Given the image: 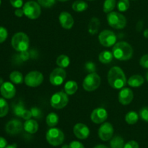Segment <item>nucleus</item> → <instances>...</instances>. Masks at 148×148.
I'll list each match as a JSON object with an SVG mask.
<instances>
[{"instance_id": "28", "label": "nucleus", "mask_w": 148, "mask_h": 148, "mask_svg": "<svg viewBox=\"0 0 148 148\" xmlns=\"http://www.w3.org/2000/svg\"><path fill=\"white\" fill-rule=\"evenodd\" d=\"M124 145L125 144H124V139L119 136H115L114 137H112L110 142L111 148H124Z\"/></svg>"}, {"instance_id": "10", "label": "nucleus", "mask_w": 148, "mask_h": 148, "mask_svg": "<svg viewBox=\"0 0 148 148\" xmlns=\"http://www.w3.org/2000/svg\"><path fill=\"white\" fill-rule=\"evenodd\" d=\"M98 39L101 45L106 47H110L116 44V36L112 30H103L100 33Z\"/></svg>"}, {"instance_id": "41", "label": "nucleus", "mask_w": 148, "mask_h": 148, "mask_svg": "<svg viewBox=\"0 0 148 148\" xmlns=\"http://www.w3.org/2000/svg\"><path fill=\"white\" fill-rule=\"evenodd\" d=\"M10 1L12 6L16 9L20 8L23 4V0H10Z\"/></svg>"}, {"instance_id": "4", "label": "nucleus", "mask_w": 148, "mask_h": 148, "mask_svg": "<svg viewBox=\"0 0 148 148\" xmlns=\"http://www.w3.org/2000/svg\"><path fill=\"white\" fill-rule=\"evenodd\" d=\"M46 138L47 142L52 146H59L64 140V134L63 131L58 128L52 127L46 132Z\"/></svg>"}, {"instance_id": "22", "label": "nucleus", "mask_w": 148, "mask_h": 148, "mask_svg": "<svg viewBox=\"0 0 148 148\" xmlns=\"http://www.w3.org/2000/svg\"><path fill=\"white\" fill-rule=\"evenodd\" d=\"M77 89L78 85L75 81H68L64 85V91L68 95H72L75 94Z\"/></svg>"}, {"instance_id": "5", "label": "nucleus", "mask_w": 148, "mask_h": 148, "mask_svg": "<svg viewBox=\"0 0 148 148\" xmlns=\"http://www.w3.org/2000/svg\"><path fill=\"white\" fill-rule=\"evenodd\" d=\"M107 21L111 27L115 29H123L127 26V18L117 12H111L107 15Z\"/></svg>"}, {"instance_id": "24", "label": "nucleus", "mask_w": 148, "mask_h": 148, "mask_svg": "<svg viewBox=\"0 0 148 148\" xmlns=\"http://www.w3.org/2000/svg\"><path fill=\"white\" fill-rule=\"evenodd\" d=\"M88 4L82 0H77L72 4V10L75 12H77L85 11L88 9Z\"/></svg>"}, {"instance_id": "47", "label": "nucleus", "mask_w": 148, "mask_h": 148, "mask_svg": "<svg viewBox=\"0 0 148 148\" xmlns=\"http://www.w3.org/2000/svg\"><path fill=\"white\" fill-rule=\"evenodd\" d=\"M143 22H141V21L138 22V23H137V30H138V31L141 30L142 28H143Z\"/></svg>"}, {"instance_id": "17", "label": "nucleus", "mask_w": 148, "mask_h": 148, "mask_svg": "<svg viewBox=\"0 0 148 148\" xmlns=\"http://www.w3.org/2000/svg\"><path fill=\"white\" fill-rule=\"evenodd\" d=\"M119 101L123 105H128L134 99V93L130 88H124L119 93Z\"/></svg>"}, {"instance_id": "23", "label": "nucleus", "mask_w": 148, "mask_h": 148, "mask_svg": "<svg viewBox=\"0 0 148 148\" xmlns=\"http://www.w3.org/2000/svg\"><path fill=\"white\" fill-rule=\"evenodd\" d=\"M113 57H114V55H113L112 52L105 50L100 53L98 59H99V61L101 63L108 64L112 61Z\"/></svg>"}, {"instance_id": "2", "label": "nucleus", "mask_w": 148, "mask_h": 148, "mask_svg": "<svg viewBox=\"0 0 148 148\" xmlns=\"http://www.w3.org/2000/svg\"><path fill=\"white\" fill-rule=\"evenodd\" d=\"M112 53L116 59L121 61L130 59L133 56V48L127 41H119L113 46Z\"/></svg>"}, {"instance_id": "13", "label": "nucleus", "mask_w": 148, "mask_h": 148, "mask_svg": "<svg viewBox=\"0 0 148 148\" xmlns=\"http://www.w3.org/2000/svg\"><path fill=\"white\" fill-rule=\"evenodd\" d=\"M107 118H108V112L103 107H98L94 109L91 113V120L97 124L104 123Z\"/></svg>"}, {"instance_id": "46", "label": "nucleus", "mask_w": 148, "mask_h": 148, "mask_svg": "<svg viewBox=\"0 0 148 148\" xmlns=\"http://www.w3.org/2000/svg\"><path fill=\"white\" fill-rule=\"evenodd\" d=\"M14 15H15L17 17H21L22 16L24 15V12H23V10H21L20 8L16 9L15 11H14Z\"/></svg>"}, {"instance_id": "8", "label": "nucleus", "mask_w": 148, "mask_h": 148, "mask_svg": "<svg viewBox=\"0 0 148 148\" xmlns=\"http://www.w3.org/2000/svg\"><path fill=\"white\" fill-rule=\"evenodd\" d=\"M69 102V97L68 94H66L63 91H59L53 95L51 97L50 103L52 107L55 109H62L67 105Z\"/></svg>"}, {"instance_id": "31", "label": "nucleus", "mask_w": 148, "mask_h": 148, "mask_svg": "<svg viewBox=\"0 0 148 148\" xmlns=\"http://www.w3.org/2000/svg\"><path fill=\"white\" fill-rule=\"evenodd\" d=\"M9 112V105L4 98L0 97V118L4 117Z\"/></svg>"}, {"instance_id": "54", "label": "nucleus", "mask_w": 148, "mask_h": 148, "mask_svg": "<svg viewBox=\"0 0 148 148\" xmlns=\"http://www.w3.org/2000/svg\"><path fill=\"white\" fill-rule=\"evenodd\" d=\"M62 148H69V146H67V145H64Z\"/></svg>"}, {"instance_id": "21", "label": "nucleus", "mask_w": 148, "mask_h": 148, "mask_svg": "<svg viewBox=\"0 0 148 148\" xmlns=\"http://www.w3.org/2000/svg\"><path fill=\"white\" fill-rule=\"evenodd\" d=\"M100 25H101V22L99 19L95 17H92L88 24V32L90 34L95 35V33H98Z\"/></svg>"}, {"instance_id": "56", "label": "nucleus", "mask_w": 148, "mask_h": 148, "mask_svg": "<svg viewBox=\"0 0 148 148\" xmlns=\"http://www.w3.org/2000/svg\"><path fill=\"white\" fill-rule=\"evenodd\" d=\"M89 1H92V0H89Z\"/></svg>"}, {"instance_id": "45", "label": "nucleus", "mask_w": 148, "mask_h": 148, "mask_svg": "<svg viewBox=\"0 0 148 148\" xmlns=\"http://www.w3.org/2000/svg\"><path fill=\"white\" fill-rule=\"evenodd\" d=\"M7 146V142L4 137L0 136V148H5Z\"/></svg>"}, {"instance_id": "53", "label": "nucleus", "mask_w": 148, "mask_h": 148, "mask_svg": "<svg viewBox=\"0 0 148 148\" xmlns=\"http://www.w3.org/2000/svg\"><path fill=\"white\" fill-rule=\"evenodd\" d=\"M58 1H62V2H64V1H68V0H58Z\"/></svg>"}, {"instance_id": "48", "label": "nucleus", "mask_w": 148, "mask_h": 148, "mask_svg": "<svg viewBox=\"0 0 148 148\" xmlns=\"http://www.w3.org/2000/svg\"><path fill=\"white\" fill-rule=\"evenodd\" d=\"M94 148H108V147L106 146V145H96L95 147H94Z\"/></svg>"}, {"instance_id": "39", "label": "nucleus", "mask_w": 148, "mask_h": 148, "mask_svg": "<svg viewBox=\"0 0 148 148\" xmlns=\"http://www.w3.org/2000/svg\"><path fill=\"white\" fill-rule=\"evenodd\" d=\"M140 65L143 68L148 69V54L143 55L140 60Z\"/></svg>"}, {"instance_id": "18", "label": "nucleus", "mask_w": 148, "mask_h": 148, "mask_svg": "<svg viewBox=\"0 0 148 148\" xmlns=\"http://www.w3.org/2000/svg\"><path fill=\"white\" fill-rule=\"evenodd\" d=\"M59 23L63 28L69 30L74 26V18L70 13L68 12H62L59 16Z\"/></svg>"}, {"instance_id": "42", "label": "nucleus", "mask_w": 148, "mask_h": 148, "mask_svg": "<svg viewBox=\"0 0 148 148\" xmlns=\"http://www.w3.org/2000/svg\"><path fill=\"white\" fill-rule=\"evenodd\" d=\"M69 148H85L82 143L78 141H72L69 145Z\"/></svg>"}, {"instance_id": "11", "label": "nucleus", "mask_w": 148, "mask_h": 148, "mask_svg": "<svg viewBox=\"0 0 148 148\" xmlns=\"http://www.w3.org/2000/svg\"><path fill=\"white\" fill-rule=\"evenodd\" d=\"M66 77V73L64 68H56L53 70L49 75V81L53 86H59L63 84Z\"/></svg>"}, {"instance_id": "33", "label": "nucleus", "mask_w": 148, "mask_h": 148, "mask_svg": "<svg viewBox=\"0 0 148 148\" xmlns=\"http://www.w3.org/2000/svg\"><path fill=\"white\" fill-rule=\"evenodd\" d=\"M130 5L129 0H119L117 4V8L120 12H126L130 8Z\"/></svg>"}, {"instance_id": "26", "label": "nucleus", "mask_w": 148, "mask_h": 148, "mask_svg": "<svg viewBox=\"0 0 148 148\" xmlns=\"http://www.w3.org/2000/svg\"><path fill=\"white\" fill-rule=\"evenodd\" d=\"M46 121L49 127H54L59 123V116H58V115L56 113H50L46 116Z\"/></svg>"}, {"instance_id": "3", "label": "nucleus", "mask_w": 148, "mask_h": 148, "mask_svg": "<svg viewBox=\"0 0 148 148\" xmlns=\"http://www.w3.org/2000/svg\"><path fill=\"white\" fill-rule=\"evenodd\" d=\"M12 46L19 52L27 51L29 48V37L24 32H17L12 38Z\"/></svg>"}, {"instance_id": "36", "label": "nucleus", "mask_w": 148, "mask_h": 148, "mask_svg": "<svg viewBox=\"0 0 148 148\" xmlns=\"http://www.w3.org/2000/svg\"><path fill=\"white\" fill-rule=\"evenodd\" d=\"M8 36V32L4 27L0 26V44L3 43Z\"/></svg>"}, {"instance_id": "52", "label": "nucleus", "mask_w": 148, "mask_h": 148, "mask_svg": "<svg viewBox=\"0 0 148 148\" xmlns=\"http://www.w3.org/2000/svg\"><path fill=\"white\" fill-rule=\"evenodd\" d=\"M146 79L148 81V72H147V73H146Z\"/></svg>"}, {"instance_id": "1", "label": "nucleus", "mask_w": 148, "mask_h": 148, "mask_svg": "<svg viewBox=\"0 0 148 148\" xmlns=\"http://www.w3.org/2000/svg\"><path fill=\"white\" fill-rule=\"evenodd\" d=\"M108 82L112 88L120 89L127 84V78L124 72L120 67L114 66L108 73Z\"/></svg>"}, {"instance_id": "12", "label": "nucleus", "mask_w": 148, "mask_h": 148, "mask_svg": "<svg viewBox=\"0 0 148 148\" xmlns=\"http://www.w3.org/2000/svg\"><path fill=\"white\" fill-rule=\"evenodd\" d=\"M114 132V129L112 124L108 122H104L98 129V136L101 140L106 142L112 139Z\"/></svg>"}, {"instance_id": "49", "label": "nucleus", "mask_w": 148, "mask_h": 148, "mask_svg": "<svg viewBox=\"0 0 148 148\" xmlns=\"http://www.w3.org/2000/svg\"><path fill=\"white\" fill-rule=\"evenodd\" d=\"M143 35H144L145 37L147 38V39H148V29H146V30H145Z\"/></svg>"}, {"instance_id": "25", "label": "nucleus", "mask_w": 148, "mask_h": 148, "mask_svg": "<svg viewBox=\"0 0 148 148\" xmlns=\"http://www.w3.org/2000/svg\"><path fill=\"white\" fill-rule=\"evenodd\" d=\"M10 79L12 84H20L24 81V78H23V75L20 71H14L10 73Z\"/></svg>"}, {"instance_id": "37", "label": "nucleus", "mask_w": 148, "mask_h": 148, "mask_svg": "<svg viewBox=\"0 0 148 148\" xmlns=\"http://www.w3.org/2000/svg\"><path fill=\"white\" fill-rule=\"evenodd\" d=\"M140 116L144 121L148 122V107H144L140 110Z\"/></svg>"}, {"instance_id": "14", "label": "nucleus", "mask_w": 148, "mask_h": 148, "mask_svg": "<svg viewBox=\"0 0 148 148\" xmlns=\"http://www.w3.org/2000/svg\"><path fill=\"white\" fill-rule=\"evenodd\" d=\"M23 129L24 128L22 122L17 119H12L7 122L5 126L6 132L10 135L18 134L23 131Z\"/></svg>"}, {"instance_id": "40", "label": "nucleus", "mask_w": 148, "mask_h": 148, "mask_svg": "<svg viewBox=\"0 0 148 148\" xmlns=\"http://www.w3.org/2000/svg\"><path fill=\"white\" fill-rule=\"evenodd\" d=\"M124 148H140V146L136 141L131 140L124 145Z\"/></svg>"}, {"instance_id": "19", "label": "nucleus", "mask_w": 148, "mask_h": 148, "mask_svg": "<svg viewBox=\"0 0 148 148\" xmlns=\"http://www.w3.org/2000/svg\"><path fill=\"white\" fill-rule=\"evenodd\" d=\"M23 128L26 132L29 133H35L38 130V123L36 120L33 119L26 120L23 124Z\"/></svg>"}, {"instance_id": "16", "label": "nucleus", "mask_w": 148, "mask_h": 148, "mask_svg": "<svg viewBox=\"0 0 148 148\" xmlns=\"http://www.w3.org/2000/svg\"><path fill=\"white\" fill-rule=\"evenodd\" d=\"M74 134L77 139H85L89 136L90 129L88 126L84 123H79L75 125L73 128Z\"/></svg>"}, {"instance_id": "9", "label": "nucleus", "mask_w": 148, "mask_h": 148, "mask_svg": "<svg viewBox=\"0 0 148 148\" xmlns=\"http://www.w3.org/2000/svg\"><path fill=\"white\" fill-rule=\"evenodd\" d=\"M26 85L29 87H37L43 81V75L39 71H30L24 78Z\"/></svg>"}, {"instance_id": "43", "label": "nucleus", "mask_w": 148, "mask_h": 148, "mask_svg": "<svg viewBox=\"0 0 148 148\" xmlns=\"http://www.w3.org/2000/svg\"><path fill=\"white\" fill-rule=\"evenodd\" d=\"M31 117H33V116H32L31 111L28 110H25L24 111V113H23V115H22L21 118H23L25 119V120H29V119H30V118Z\"/></svg>"}, {"instance_id": "34", "label": "nucleus", "mask_w": 148, "mask_h": 148, "mask_svg": "<svg viewBox=\"0 0 148 148\" xmlns=\"http://www.w3.org/2000/svg\"><path fill=\"white\" fill-rule=\"evenodd\" d=\"M38 3L44 8H50L54 5L56 0H38Z\"/></svg>"}, {"instance_id": "29", "label": "nucleus", "mask_w": 148, "mask_h": 148, "mask_svg": "<svg viewBox=\"0 0 148 148\" xmlns=\"http://www.w3.org/2000/svg\"><path fill=\"white\" fill-rule=\"evenodd\" d=\"M139 120V115L135 111H130L125 115V120L128 124H134Z\"/></svg>"}, {"instance_id": "20", "label": "nucleus", "mask_w": 148, "mask_h": 148, "mask_svg": "<svg viewBox=\"0 0 148 148\" xmlns=\"http://www.w3.org/2000/svg\"><path fill=\"white\" fill-rule=\"evenodd\" d=\"M145 80L144 78L141 75H138V74H135L130 77L127 81V84L132 87H140L144 84Z\"/></svg>"}, {"instance_id": "38", "label": "nucleus", "mask_w": 148, "mask_h": 148, "mask_svg": "<svg viewBox=\"0 0 148 148\" xmlns=\"http://www.w3.org/2000/svg\"><path fill=\"white\" fill-rule=\"evenodd\" d=\"M85 69L90 73H95L96 67H95V65L92 62H88L85 64Z\"/></svg>"}, {"instance_id": "7", "label": "nucleus", "mask_w": 148, "mask_h": 148, "mask_svg": "<svg viewBox=\"0 0 148 148\" xmlns=\"http://www.w3.org/2000/svg\"><path fill=\"white\" fill-rule=\"evenodd\" d=\"M101 77L96 73H91L87 75L84 78L82 86L87 91H93L101 85Z\"/></svg>"}, {"instance_id": "6", "label": "nucleus", "mask_w": 148, "mask_h": 148, "mask_svg": "<svg viewBox=\"0 0 148 148\" xmlns=\"http://www.w3.org/2000/svg\"><path fill=\"white\" fill-rule=\"evenodd\" d=\"M24 15L29 19L35 20L40 17L41 13L40 4L34 1H29L23 5Z\"/></svg>"}, {"instance_id": "15", "label": "nucleus", "mask_w": 148, "mask_h": 148, "mask_svg": "<svg viewBox=\"0 0 148 148\" xmlns=\"http://www.w3.org/2000/svg\"><path fill=\"white\" fill-rule=\"evenodd\" d=\"M0 93L4 99H12L15 96L16 88L11 82H4L0 86Z\"/></svg>"}, {"instance_id": "27", "label": "nucleus", "mask_w": 148, "mask_h": 148, "mask_svg": "<svg viewBox=\"0 0 148 148\" xmlns=\"http://www.w3.org/2000/svg\"><path fill=\"white\" fill-rule=\"evenodd\" d=\"M56 65L62 68H65L66 67L69 66V63H70V59L67 55H61L56 59Z\"/></svg>"}, {"instance_id": "30", "label": "nucleus", "mask_w": 148, "mask_h": 148, "mask_svg": "<svg viewBox=\"0 0 148 148\" xmlns=\"http://www.w3.org/2000/svg\"><path fill=\"white\" fill-rule=\"evenodd\" d=\"M116 4V0H105L103 3V12L106 13H110L113 12Z\"/></svg>"}, {"instance_id": "35", "label": "nucleus", "mask_w": 148, "mask_h": 148, "mask_svg": "<svg viewBox=\"0 0 148 148\" xmlns=\"http://www.w3.org/2000/svg\"><path fill=\"white\" fill-rule=\"evenodd\" d=\"M30 111H31L32 116L36 118H41L42 115H43V113H42L41 110L40 108L37 107H33L30 109Z\"/></svg>"}, {"instance_id": "55", "label": "nucleus", "mask_w": 148, "mask_h": 148, "mask_svg": "<svg viewBox=\"0 0 148 148\" xmlns=\"http://www.w3.org/2000/svg\"><path fill=\"white\" fill-rule=\"evenodd\" d=\"M0 5H1V0H0Z\"/></svg>"}, {"instance_id": "50", "label": "nucleus", "mask_w": 148, "mask_h": 148, "mask_svg": "<svg viewBox=\"0 0 148 148\" xmlns=\"http://www.w3.org/2000/svg\"><path fill=\"white\" fill-rule=\"evenodd\" d=\"M5 148H17L15 145H7Z\"/></svg>"}, {"instance_id": "32", "label": "nucleus", "mask_w": 148, "mask_h": 148, "mask_svg": "<svg viewBox=\"0 0 148 148\" xmlns=\"http://www.w3.org/2000/svg\"><path fill=\"white\" fill-rule=\"evenodd\" d=\"M25 107L24 104L21 102H18L17 104H15L13 106V113L17 117H22L23 113L25 110Z\"/></svg>"}, {"instance_id": "44", "label": "nucleus", "mask_w": 148, "mask_h": 148, "mask_svg": "<svg viewBox=\"0 0 148 148\" xmlns=\"http://www.w3.org/2000/svg\"><path fill=\"white\" fill-rule=\"evenodd\" d=\"M20 59H22L23 61H25L30 57V53H29L27 51H25V52H20Z\"/></svg>"}, {"instance_id": "51", "label": "nucleus", "mask_w": 148, "mask_h": 148, "mask_svg": "<svg viewBox=\"0 0 148 148\" xmlns=\"http://www.w3.org/2000/svg\"><path fill=\"white\" fill-rule=\"evenodd\" d=\"M3 84H4V81H3V78H0V86H1Z\"/></svg>"}]
</instances>
